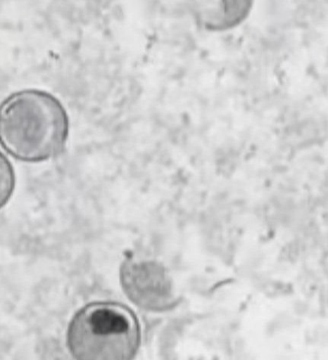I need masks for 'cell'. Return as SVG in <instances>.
<instances>
[{"instance_id": "2", "label": "cell", "mask_w": 328, "mask_h": 360, "mask_svg": "<svg viewBox=\"0 0 328 360\" xmlns=\"http://www.w3.org/2000/svg\"><path fill=\"white\" fill-rule=\"evenodd\" d=\"M141 330L134 312L115 302L92 303L72 319L68 345L74 358L125 360L135 356Z\"/></svg>"}, {"instance_id": "3", "label": "cell", "mask_w": 328, "mask_h": 360, "mask_svg": "<svg viewBox=\"0 0 328 360\" xmlns=\"http://www.w3.org/2000/svg\"><path fill=\"white\" fill-rule=\"evenodd\" d=\"M162 271L154 262L127 260L122 269V278L130 299L143 307H154L156 298L153 293L155 287L159 288L163 283H156L155 277Z\"/></svg>"}, {"instance_id": "4", "label": "cell", "mask_w": 328, "mask_h": 360, "mask_svg": "<svg viewBox=\"0 0 328 360\" xmlns=\"http://www.w3.org/2000/svg\"><path fill=\"white\" fill-rule=\"evenodd\" d=\"M15 188V174L13 166L4 154L0 153V210L8 202Z\"/></svg>"}, {"instance_id": "1", "label": "cell", "mask_w": 328, "mask_h": 360, "mask_svg": "<svg viewBox=\"0 0 328 360\" xmlns=\"http://www.w3.org/2000/svg\"><path fill=\"white\" fill-rule=\"evenodd\" d=\"M69 130L67 110L49 92H17L0 106V143L26 162H42L61 155Z\"/></svg>"}]
</instances>
